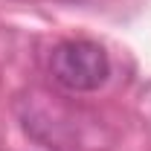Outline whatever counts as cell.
Listing matches in <instances>:
<instances>
[{
    "mask_svg": "<svg viewBox=\"0 0 151 151\" xmlns=\"http://www.w3.org/2000/svg\"><path fill=\"white\" fill-rule=\"evenodd\" d=\"M50 76L70 93H90L108 81L111 58L93 41L84 38L61 41L50 52Z\"/></svg>",
    "mask_w": 151,
    "mask_h": 151,
    "instance_id": "1",
    "label": "cell"
}]
</instances>
